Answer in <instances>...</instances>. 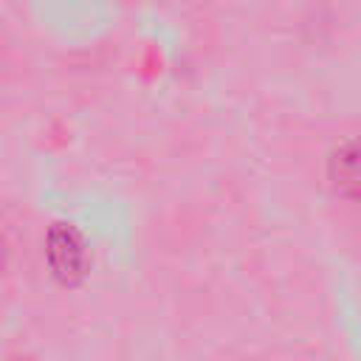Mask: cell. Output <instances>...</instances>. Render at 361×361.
<instances>
[{
  "label": "cell",
  "instance_id": "6da1fadb",
  "mask_svg": "<svg viewBox=\"0 0 361 361\" xmlns=\"http://www.w3.org/2000/svg\"><path fill=\"white\" fill-rule=\"evenodd\" d=\"M333 189L350 200H361V138L341 144L330 158Z\"/></svg>",
  "mask_w": 361,
  "mask_h": 361
},
{
  "label": "cell",
  "instance_id": "7a4b0ae2",
  "mask_svg": "<svg viewBox=\"0 0 361 361\" xmlns=\"http://www.w3.org/2000/svg\"><path fill=\"white\" fill-rule=\"evenodd\" d=\"M51 257H54V265L59 274H79L82 271V262H85V251L79 245V240L71 234V231H62L56 240H54V248H51Z\"/></svg>",
  "mask_w": 361,
  "mask_h": 361
},
{
  "label": "cell",
  "instance_id": "3957f363",
  "mask_svg": "<svg viewBox=\"0 0 361 361\" xmlns=\"http://www.w3.org/2000/svg\"><path fill=\"white\" fill-rule=\"evenodd\" d=\"M6 259H8V240H6V234L0 228V271L6 268Z\"/></svg>",
  "mask_w": 361,
  "mask_h": 361
}]
</instances>
